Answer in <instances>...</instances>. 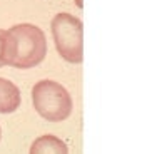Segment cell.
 Returning a JSON list of instances; mask_svg holds the SVG:
<instances>
[{"label":"cell","mask_w":152,"mask_h":154,"mask_svg":"<svg viewBox=\"0 0 152 154\" xmlns=\"http://www.w3.org/2000/svg\"><path fill=\"white\" fill-rule=\"evenodd\" d=\"M47 55V38L34 23H17L4 35V66L15 69L37 67Z\"/></svg>","instance_id":"1"},{"label":"cell","mask_w":152,"mask_h":154,"mask_svg":"<svg viewBox=\"0 0 152 154\" xmlns=\"http://www.w3.org/2000/svg\"><path fill=\"white\" fill-rule=\"evenodd\" d=\"M32 104L40 117L49 122H62L72 114L74 102L68 91L55 81H38L32 87Z\"/></svg>","instance_id":"2"},{"label":"cell","mask_w":152,"mask_h":154,"mask_svg":"<svg viewBox=\"0 0 152 154\" xmlns=\"http://www.w3.org/2000/svg\"><path fill=\"white\" fill-rule=\"evenodd\" d=\"M53 44L59 55L70 64H80L84 60V23L77 17L62 12L52 19Z\"/></svg>","instance_id":"3"},{"label":"cell","mask_w":152,"mask_h":154,"mask_svg":"<svg viewBox=\"0 0 152 154\" xmlns=\"http://www.w3.org/2000/svg\"><path fill=\"white\" fill-rule=\"evenodd\" d=\"M20 89L8 79L0 77V114H10L20 107Z\"/></svg>","instance_id":"4"},{"label":"cell","mask_w":152,"mask_h":154,"mask_svg":"<svg viewBox=\"0 0 152 154\" xmlns=\"http://www.w3.org/2000/svg\"><path fill=\"white\" fill-rule=\"evenodd\" d=\"M29 154H68V147L57 136L44 134L32 143Z\"/></svg>","instance_id":"5"},{"label":"cell","mask_w":152,"mask_h":154,"mask_svg":"<svg viewBox=\"0 0 152 154\" xmlns=\"http://www.w3.org/2000/svg\"><path fill=\"white\" fill-rule=\"evenodd\" d=\"M4 35L5 30L0 29V67H4Z\"/></svg>","instance_id":"6"},{"label":"cell","mask_w":152,"mask_h":154,"mask_svg":"<svg viewBox=\"0 0 152 154\" xmlns=\"http://www.w3.org/2000/svg\"><path fill=\"white\" fill-rule=\"evenodd\" d=\"M75 2H77V7L82 8V0H75Z\"/></svg>","instance_id":"7"},{"label":"cell","mask_w":152,"mask_h":154,"mask_svg":"<svg viewBox=\"0 0 152 154\" xmlns=\"http://www.w3.org/2000/svg\"><path fill=\"white\" fill-rule=\"evenodd\" d=\"M0 139H2V127H0Z\"/></svg>","instance_id":"8"}]
</instances>
